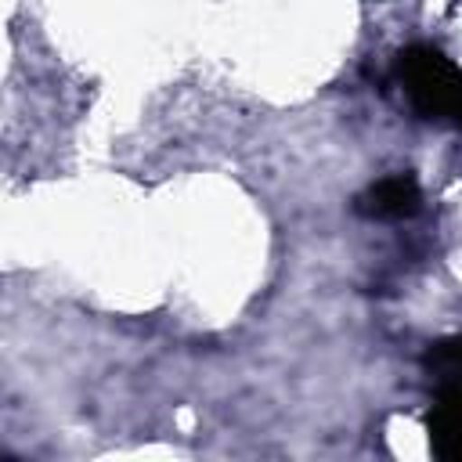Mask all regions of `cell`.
<instances>
[{
  "instance_id": "7a4b0ae2",
  "label": "cell",
  "mask_w": 462,
  "mask_h": 462,
  "mask_svg": "<svg viewBox=\"0 0 462 462\" xmlns=\"http://www.w3.org/2000/svg\"><path fill=\"white\" fill-rule=\"evenodd\" d=\"M430 448L444 462H462V379L437 383V397L426 411Z\"/></svg>"
},
{
  "instance_id": "3957f363",
  "label": "cell",
  "mask_w": 462,
  "mask_h": 462,
  "mask_svg": "<svg viewBox=\"0 0 462 462\" xmlns=\"http://www.w3.org/2000/svg\"><path fill=\"white\" fill-rule=\"evenodd\" d=\"M419 202H422L419 180L411 173H393L368 184L357 195V213L368 220H404L419 209Z\"/></svg>"
},
{
  "instance_id": "277c9868",
  "label": "cell",
  "mask_w": 462,
  "mask_h": 462,
  "mask_svg": "<svg viewBox=\"0 0 462 462\" xmlns=\"http://www.w3.org/2000/svg\"><path fill=\"white\" fill-rule=\"evenodd\" d=\"M422 368L444 383V379H462V336H444L437 343H430V350L422 354Z\"/></svg>"
},
{
  "instance_id": "6da1fadb",
  "label": "cell",
  "mask_w": 462,
  "mask_h": 462,
  "mask_svg": "<svg viewBox=\"0 0 462 462\" xmlns=\"http://www.w3.org/2000/svg\"><path fill=\"white\" fill-rule=\"evenodd\" d=\"M397 83L422 119H451L462 130V69L433 43H408L393 61Z\"/></svg>"
}]
</instances>
